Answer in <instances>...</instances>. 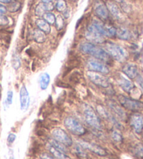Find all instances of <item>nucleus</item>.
I'll return each instance as SVG.
<instances>
[{"instance_id": "obj_11", "label": "nucleus", "mask_w": 143, "mask_h": 159, "mask_svg": "<svg viewBox=\"0 0 143 159\" xmlns=\"http://www.w3.org/2000/svg\"><path fill=\"white\" fill-rule=\"evenodd\" d=\"M77 143L84 147L86 150H88V151L98 156H101V157H105L107 154L106 150L95 143H92L85 140H78Z\"/></svg>"}, {"instance_id": "obj_18", "label": "nucleus", "mask_w": 143, "mask_h": 159, "mask_svg": "<svg viewBox=\"0 0 143 159\" xmlns=\"http://www.w3.org/2000/svg\"><path fill=\"white\" fill-rule=\"evenodd\" d=\"M122 72L130 79H135L138 76V69L136 64L128 63L122 67Z\"/></svg>"}, {"instance_id": "obj_40", "label": "nucleus", "mask_w": 143, "mask_h": 159, "mask_svg": "<svg viewBox=\"0 0 143 159\" xmlns=\"http://www.w3.org/2000/svg\"><path fill=\"white\" fill-rule=\"evenodd\" d=\"M138 79H137V82H138V84H140V86H141L142 87V89H143V79L140 77V76H138Z\"/></svg>"}, {"instance_id": "obj_8", "label": "nucleus", "mask_w": 143, "mask_h": 159, "mask_svg": "<svg viewBox=\"0 0 143 159\" xmlns=\"http://www.w3.org/2000/svg\"><path fill=\"white\" fill-rule=\"evenodd\" d=\"M87 76L91 82L97 86L102 88H108L110 86L109 79L103 74L88 70L87 72Z\"/></svg>"}, {"instance_id": "obj_25", "label": "nucleus", "mask_w": 143, "mask_h": 159, "mask_svg": "<svg viewBox=\"0 0 143 159\" xmlns=\"http://www.w3.org/2000/svg\"><path fill=\"white\" fill-rule=\"evenodd\" d=\"M74 153L76 155L77 157H79L80 159H88V155L87 154L86 149L84 147H81L79 144L77 143L74 147Z\"/></svg>"}, {"instance_id": "obj_14", "label": "nucleus", "mask_w": 143, "mask_h": 159, "mask_svg": "<svg viewBox=\"0 0 143 159\" xmlns=\"http://www.w3.org/2000/svg\"><path fill=\"white\" fill-rule=\"evenodd\" d=\"M107 7L109 10V12L112 16L114 18L117 20H123L124 19V12L122 9L119 7V5L116 4V2L108 0L106 3Z\"/></svg>"}, {"instance_id": "obj_16", "label": "nucleus", "mask_w": 143, "mask_h": 159, "mask_svg": "<svg viewBox=\"0 0 143 159\" xmlns=\"http://www.w3.org/2000/svg\"><path fill=\"white\" fill-rule=\"evenodd\" d=\"M129 122L131 127L137 133H141L143 130V115L142 114L134 113L131 115Z\"/></svg>"}, {"instance_id": "obj_37", "label": "nucleus", "mask_w": 143, "mask_h": 159, "mask_svg": "<svg viewBox=\"0 0 143 159\" xmlns=\"http://www.w3.org/2000/svg\"><path fill=\"white\" fill-rule=\"evenodd\" d=\"M40 158H41V159H57L56 158L54 157L53 155L48 154V153L46 152L41 154V155H40Z\"/></svg>"}, {"instance_id": "obj_44", "label": "nucleus", "mask_w": 143, "mask_h": 159, "mask_svg": "<svg viewBox=\"0 0 143 159\" xmlns=\"http://www.w3.org/2000/svg\"><path fill=\"white\" fill-rule=\"evenodd\" d=\"M124 0H114V2H119V3H123L124 2Z\"/></svg>"}, {"instance_id": "obj_41", "label": "nucleus", "mask_w": 143, "mask_h": 159, "mask_svg": "<svg viewBox=\"0 0 143 159\" xmlns=\"http://www.w3.org/2000/svg\"><path fill=\"white\" fill-rule=\"evenodd\" d=\"M62 15H63L64 16H65V18H69V16H70V13H69V10L67 9L65 10L63 13H62Z\"/></svg>"}, {"instance_id": "obj_27", "label": "nucleus", "mask_w": 143, "mask_h": 159, "mask_svg": "<svg viewBox=\"0 0 143 159\" xmlns=\"http://www.w3.org/2000/svg\"><path fill=\"white\" fill-rule=\"evenodd\" d=\"M111 138L113 139V140L117 143H121L123 141V136L121 133L119 131L118 129H113L111 130Z\"/></svg>"}, {"instance_id": "obj_45", "label": "nucleus", "mask_w": 143, "mask_h": 159, "mask_svg": "<svg viewBox=\"0 0 143 159\" xmlns=\"http://www.w3.org/2000/svg\"></svg>"}, {"instance_id": "obj_30", "label": "nucleus", "mask_w": 143, "mask_h": 159, "mask_svg": "<svg viewBox=\"0 0 143 159\" xmlns=\"http://www.w3.org/2000/svg\"><path fill=\"white\" fill-rule=\"evenodd\" d=\"M55 25H56V27L57 30L61 31V30L63 29L64 25H65V20L62 16L58 15V16H56Z\"/></svg>"}, {"instance_id": "obj_26", "label": "nucleus", "mask_w": 143, "mask_h": 159, "mask_svg": "<svg viewBox=\"0 0 143 159\" xmlns=\"http://www.w3.org/2000/svg\"><path fill=\"white\" fill-rule=\"evenodd\" d=\"M33 36L35 41L37 43H43L45 42L46 39H47L46 34L39 29L35 30V31H34Z\"/></svg>"}, {"instance_id": "obj_20", "label": "nucleus", "mask_w": 143, "mask_h": 159, "mask_svg": "<svg viewBox=\"0 0 143 159\" xmlns=\"http://www.w3.org/2000/svg\"><path fill=\"white\" fill-rule=\"evenodd\" d=\"M54 8V6L52 3H39V4L35 8V16L37 17H43L46 13L50 12Z\"/></svg>"}, {"instance_id": "obj_1", "label": "nucleus", "mask_w": 143, "mask_h": 159, "mask_svg": "<svg viewBox=\"0 0 143 159\" xmlns=\"http://www.w3.org/2000/svg\"><path fill=\"white\" fill-rule=\"evenodd\" d=\"M80 50L83 53L92 56L105 64H111L112 61V58L106 50L92 43H84L81 44Z\"/></svg>"}, {"instance_id": "obj_34", "label": "nucleus", "mask_w": 143, "mask_h": 159, "mask_svg": "<svg viewBox=\"0 0 143 159\" xmlns=\"http://www.w3.org/2000/svg\"><path fill=\"white\" fill-rule=\"evenodd\" d=\"M21 59H20L18 55H13L12 59V66L16 70L18 69L20 66H21Z\"/></svg>"}, {"instance_id": "obj_35", "label": "nucleus", "mask_w": 143, "mask_h": 159, "mask_svg": "<svg viewBox=\"0 0 143 159\" xmlns=\"http://www.w3.org/2000/svg\"><path fill=\"white\" fill-rule=\"evenodd\" d=\"M13 96V93L12 91H8V93H7V100H6V103H7L8 106H10V105L12 103Z\"/></svg>"}, {"instance_id": "obj_9", "label": "nucleus", "mask_w": 143, "mask_h": 159, "mask_svg": "<svg viewBox=\"0 0 143 159\" xmlns=\"http://www.w3.org/2000/svg\"><path fill=\"white\" fill-rule=\"evenodd\" d=\"M96 110L98 111V114L101 116L102 118H104L106 120L111 122V124H114V126L116 127V129H121L123 127L121 126V124L120 122L117 120L116 117L114 116L112 112L109 111V110L105 107V106H102V105H98L96 107Z\"/></svg>"}, {"instance_id": "obj_42", "label": "nucleus", "mask_w": 143, "mask_h": 159, "mask_svg": "<svg viewBox=\"0 0 143 159\" xmlns=\"http://www.w3.org/2000/svg\"><path fill=\"white\" fill-rule=\"evenodd\" d=\"M12 0H0L1 3H4V4H8V3L11 2Z\"/></svg>"}, {"instance_id": "obj_22", "label": "nucleus", "mask_w": 143, "mask_h": 159, "mask_svg": "<svg viewBox=\"0 0 143 159\" xmlns=\"http://www.w3.org/2000/svg\"><path fill=\"white\" fill-rule=\"evenodd\" d=\"M116 36L121 40H128L131 39V33L129 30L126 29V27H119L117 28L116 30Z\"/></svg>"}, {"instance_id": "obj_3", "label": "nucleus", "mask_w": 143, "mask_h": 159, "mask_svg": "<svg viewBox=\"0 0 143 159\" xmlns=\"http://www.w3.org/2000/svg\"><path fill=\"white\" fill-rule=\"evenodd\" d=\"M84 117L86 123L93 129L101 130L102 128V122L98 114L88 105H85L84 107Z\"/></svg>"}, {"instance_id": "obj_23", "label": "nucleus", "mask_w": 143, "mask_h": 159, "mask_svg": "<svg viewBox=\"0 0 143 159\" xmlns=\"http://www.w3.org/2000/svg\"><path fill=\"white\" fill-rule=\"evenodd\" d=\"M36 25L38 27V29L42 32H44L46 34L51 32V26L50 24L44 19H38L36 20Z\"/></svg>"}, {"instance_id": "obj_21", "label": "nucleus", "mask_w": 143, "mask_h": 159, "mask_svg": "<svg viewBox=\"0 0 143 159\" xmlns=\"http://www.w3.org/2000/svg\"><path fill=\"white\" fill-rule=\"evenodd\" d=\"M47 148L48 151L52 154L54 157L56 158L57 159H71L69 156L66 154V153L64 152H62L61 150L56 149V147H54L53 145H51V144L48 143Z\"/></svg>"}, {"instance_id": "obj_38", "label": "nucleus", "mask_w": 143, "mask_h": 159, "mask_svg": "<svg viewBox=\"0 0 143 159\" xmlns=\"http://www.w3.org/2000/svg\"><path fill=\"white\" fill-rule=\"evenodd\" d=\"M16 139V135L14 133H10L7 138V141L9 144H12Z\"/></svg>"}, {"instance_id": "obj_13", "label": "nucleus", "mask_w": 143, "mask_h": 159, "mask_svg": "<svg viewBox=\"0 0 143 159\" xmlns=\"http://www.w3.org/2000/svg\"><path fill=\"white\" fill-rule=\"evenodd\" d=\"M85 36L88 41L92 43L101 44L105 43V36L98 32L91 25L88 27L87 31L85 33Z\"/></svg>"}, {"instance_id": "obj_43", "label": "nucleus", "mask_w": 143, "mask_h": 159, "mask_svg": "<svg viewBox=\"0 0 143 159\" xmlns=\"http://www.w3.org/2000/svg\"><path fill=\"white\" fill-rule=\"evenodd\" d=\"M52 2V0H42V2L45 3V4H47V3H50Z\"/></svg>"}, {"instance_id": "obj_4", "label": "nucleus", "mask_w": 143, "mask_h": 159, "mask_svg": "<svg viewBox=\"0 0 143 159\" xmlns=\"http://www.w3.org/2000/svg\"><path fill=\"white\" fill-rule=\"evenodd\" d=\"M64 124L66 129L76 136H81L86 133L85 127L73 117H67L64 120Z\"/></svg>"}, {"instance_id": "obj_31", "label": "nucleus", "mask_w": 143, "mask_h": 159, "mask_svg": "<svg viewBox=\"0 0 143 159\" xmlns=\"http://www.w3.org/2000/svg\"><path fill=\"white\" fill-rule=\"evenodd\" d=\"M43 18H44V20H45L50 25L55 24L56 17L53 13H51V12L46 13L43 16Z\"/></svg>"}, {"instance_id": "obj_17", "label": "nucleus", "mask_w": 143, "mask_h": 159, "mask_svg": "<svg viewBox=\"0 0 143 159\" xmlns=\"http://www.w3.org/2000/svg\"><path fill=\"white\" fill-rule=\"evenodd\" d=\"M30 94L25 85H22L20 89V106L22 110H26L30 106Z\"/></svg>"}, {"instance_id": "obj_28", "label": "nucleus", "mask_w": 143, "mask_h": 159, "mask_svg": "<svg viewBox=\"0 0 143 159\" xmlns=\"http://www.w3.org/2000/svg\"><path fill=\"white\" fill-rule=\"evenodd\" d=\"M48 143L51 144V145H53L54 147H56V149L61 150L62 152H64L65 153H66L67 152V147L65 146L64 144H62V143H59L58 141L56 140L55 139H50L49 141H48Z\"/></svg>"}, {"instance_id": "obj_2", "label": "nucleus", "mask_w": 143, "mask_h": 159, "mask_svg": "<svg viewBox=\"0 0 143 159\" xmlns=\"http://www.w3.org/2000/svg\"><path fill=\"white\" fill-rule=\"evenodd\" d=\"M105 50L109 53L111 57L119 62H124L127 60L128 53L124 47L112 42L105 43Z\"/></svg>"}, {"instance_id": "obj_12", "label": "nucleus", "mask_w": 143, "mask_h": 159, "mask_svg": "<svg viewBox=\"0 0 143 159\" xmlns=\"http://www.w3.org/2000/svg\"><path fill=\"white\" fill-rule=\"evenodd\" d=\"M107 106L110 109L111 112L122 121L126 120L127 119V115L126 113L125 110L123 109V107L117 103L115 101L112 100V99H107L106 101Z\"/></svg>"}, {"instance_id": "obj_33", "label": "nucleus", "mask_w": 143, "mask_h": 159, "mask_svg": "<svg viewBox=\"0 0 143 159\" xmlns=\"http://www.w3.org/2000/svg\"><path fill=\"white\" fill-rule=\"evenodd\" d=\"M133 153L137 157L143 158V144H137V145L134 147Z\"/></svg>"}, {"instance_id": "obj_7", "label": "nucleus", "mask_w": 143, "mask_h": 159, "mask_svg": "<svg viewBox=\"0 0 143 159\" xmlns=\"http://www.w3.org/2000/svg\"><path fill=\"white\" fill-rule=\"evenodd\" d=\"M51 134H52L53 139H55L56 140L58 141L59 143L64 144L67 147L72 145L73 142L70 136L63 129H61V128H55V129H53L52 131H51Z\"/></svg>"}, {"instance_id": "obj_6", "label": "nucleus", "mask_w": 143, "mask_h": 159, "mask_svg": "<svg viewBox=\"0 0 143 159\" xmlns=\"http://www.w3.org/2000/svg\"><path fill=\"white\" fill-rule=\"evenodd\" d=\"M91 25L105 37H114L116 36V29L114 27L104 24L99 20H94Z\"/></svg>"}, {"instance_id": "obj_32", "label": "nucleus", "mask_w": 143, "mask_h": 159, "mask_svg": "<svg viewBox=\"0 0 143 159\" xmlns=\"http://www.w3.org/2000/svg\"><path fill=\"white\" fill-rule=\"evenodd\" d=\"M56 8L57 11H59V12L63 13L64 11L67 8L66 2H65V0H58L56 3Z\"/></svg>"}, {"instance_id": "obj_15", "label": "nucleus", "mask_w": 143, "mask_h": 159, "mask_svg": "<svg viewBox=\"0 0 143 159\" xmlns=\"http://www.w3.org/2000/svg\"><path fill=\"white\" fill-rule=\"evenodd\" d=\"M94 12L102 20H107L110 16V12L107 5L102 1H98L94 5Z\"/></svg>"}, {"instance_id": "obj_36", "label": "nucleus", "mask_w": 143, "mask_h": 159, "mask_svg": "<svg viewBox=\"0 0 143 159\" xmlns=\"http://www.w3.org/2000/svg\"><path fill=\"white\" fill-rule=\"evenodd\" d=\"M8 23V19L4 15H0V25H7Z\"/></svg>"}, {"instance_id": "obj_5", "label": "nucleus", "mask_w": 143, "mask_h": 159, "mask_svg": "<svg viewBox=\"0 0 143 159\" xmlns=\"http://www.w3.org/2000/svg\"><path fill=\"white\" fill-rule=\"evenodd\" d=\"M120 105L125 109L133 112H139L143 110V103L142 102L128 98L124 95H119L117 96Z\"/></svg>"}, {"instance_id": "obj_24", "label": "nucleus", "mask_w": 143, "mask_h": 159, "mask_svg": "<svg viewBox=\"0 0 143 159\" xmlns=\"http://www.w3.org/2000/svg\"><path fill=\"white\" fill-rule=\"evenodd\" d=\"M50 80H51L50 75L47 73H44L43 74H42L41 76H40L39 85L42 90H45L47 89L48 85H49Z\"/></svg>"}, {"instance_id": "obj_10", "label": "nucleus", "mask_w": 143, "mask_h": 159, "mask_svg": "<svg viewBox=\"0 0 143 159\" xmlns=\"http://www.w3.org/2000/svg\"><path fill=\"white\" fill-rule=\"evenodd\" d=\"M87 67L90 71L101 73V74H108L110 70L106 64L98 59H90L87 62Z\"/></svg>"}, {"instance_id": "obj_29", "label": "nucleus", "mask_w": 143, "mask_h": 159, "mask_svg": "<svg viewBox=\"0 0 143 159\" xmlns=\"http://www.w3.org/2000/svg\"><path fill=\"white\" fill-rule=\"evenodd\" d=\"M21 7V3L18 1L16 2H10V4L8 5V7H7V11H9V12L11 13H15L16 11H18L20 8Z\"/></svg>"}, {"instance_id": "obj_39", "label": "nucleus", "mask_w": 143, "mask_h": 159, "mask_svg": "<svg viewBox=\"0 0 143 159\" xmlns=\"http://www.w3.org/2000/svg\"><path fill=\"white\" fill-rule=\"evenodd\" d=\"M7 11V8L5 6L0 4V15H4Z\"/></svg>"}, {"instance_id": "obj_19", "label": "nucleus", "mask_w": 143, "mask_h": 159, "mask_svg": "<svg viewBox=\"0 0 143 159\" xmlns=\"http://www.w3.org/2000/svg\"><path fill=\"white\" fill-rule=\"evenodd\" d=\"M116 82L120 86V87L124 91L126 92H131V91H132L134 88V85L132 82H131L129 80L126 78L124 76L119 74L116 77Z\"/></svg>"}]
</instances>
